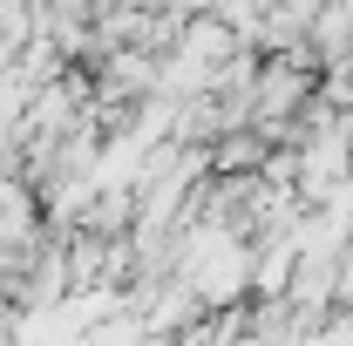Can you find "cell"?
I'll use <instances>...</instances> for the list:
<instances>
[{"instance_id":"cell-1","label":"cell","mask_w":353,"mask_h":346,"mask_svg":"<svg viewBox=\"0 0 353 346\" xmlns=\"http://www.w3.org/2000/svg\"><path fill=\"white\" fill-rule=\"evenodd\" d=\"M299 95H306V82H299V75H285V61H279V68H265V82H259V116L292 109Z\"/></svg>"}]
</instances>
